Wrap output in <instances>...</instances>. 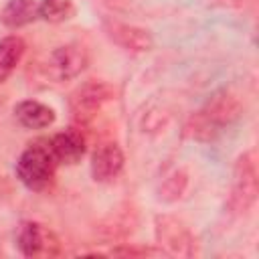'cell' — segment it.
<instances>
[{
	"label": "cell",
	"mask_w": 259,
	"mask_h": 259,
	"mask_svg": "<svg viewBox=\"0 0 259 259\" xmlns=\"http://www.w3.org/2000/svg\"><path fill=\"white\" fill-rule=\"evenodd\" d=\"M34 18H38V4L34 0H8L0 12L2 24L10 28L24 26Z\"/></svg>",
	"instance_id": "7c38bea8"
},
{
	"label": "cell",
	"mask_w": 259,
	"mask_h": 259,
	"mask_svg": "<svg viewBox=\"0 0 259 259\" xmlns=\"http://www.w3.org/2000/svg\"><path fill=\"white\" fill-rule=\"evenodd\" d=\"M257 156L255 152H247L243 154L237 164H235V172H233V190H231V206L237 212H247L255 200H257Z\"/></svg>",
	"instance_id": "3957f363"
},
{
	"label": "cell",
	"mask_w": 259,
	"mask_h": 259,
	"mask_svg": "<svg viewBox=\"0 0 259 259\" xmlns=\"http://www.w3.org/2000/svg\"><path fill=\"white\" fill-rule=\"evenodd\" d=\"M243 103L229 89L217 91L186 123V134L198 142H210L221 136L235 119H239Z\"/></svg>",
	"instance_id": "6da1fadb"
},
{
	"label": "cell",
	"mask_w": 259,
	"mask_h": 259,
	"mask_svg": "<svg viewBox=\"0 0 259 259\" xmlns=\"http://www.w3.org/2000/svg\"><path fill=\"white\" fill-rule=\"evenodd\" d=\"M87 65V53L81 45H63L57 47L45 65V73L55 81H69L73 77H77Z\"/></svg>",
	"instance_id": "8992f818"
},
{
	"label": "cell",
	"mask_w": 259,
	"mask_h": 259,
	"mask_svg": "<svg viewBox=\"0 0 259 259\" xmlns=\"http://www.w3.org/2000/svg\"><path fill=\"white\" fill-rule=\"evenodd\" d=\"M156 237L160 245H164L174 255H190L192 253V235L190 231L174 217H158L156 219Z\"/></svg>",
	"instance_id": "52a82bcc"
},
{
	"label": "cell",
	"mask_w": 259,
	"mask_h": 259,
	"mask_svg": "<svg viewBox=\"0 0 259 259\" xmlns=\"http://www.w3.org/2000/svg\"><path fill=\"white\" fill-rule=\"evenodd\" d=\"M75 12L71 0H40L38 4V16L47 22H63L71 18Z\"/></svg>",
	"instance_id": "5bb4252c"
},
{
	"label": "cell",
	"mask_w": 259,
	"mask_h": 259,
	"mask_svg": "<svg viewBox=\"0 0 259 259\" xmlns=\"http://www.w3.org/2000/svg\"><path fill=\"white\" fill-rule=\"evenodd\" d=\"M55 166H57V160H55L51 148L32 144L20 154V158L16 162V176L26 188L45 190L53 182Z\"/></svg>",
	"instance_id": "7a4b0ae2"
},
{
	"label": "cell",
	"mask_w": 259,
	"mask_h": 259,
	"mask_svg": "<svg viewBox=\"0 0 259 259\" xmlns=\"http://www.w3.org/2000/svg\"><path fill=\"white\" fill-rule=\"evenodd\" d=\"M24 51H26V45L16 34L0 40V81H4L14 71V67L20 63Z\"/></svg>",
	"instance_id": "4fadbf2b"
},
{
	"label": "cell",
	"mask_w": 259,
	"mask_h": 259,
	"mask_svg": "<svg viewBox=\"0 0 259 259\" xmlns=\"http://www.w3.org/2000/svg\"><path fill=\"white\" fill-rule=\"evenodd\" d=\"M111 97H113L111 85L103 81H87L71 93V101H69L71 113L79 123H87L101 111V107Z\"/></svg>",
	"instance_id": "277c9868"
},
{
	"label": "cell",
	"mask_w": 259,
	"mask_h": 259,
	"mask_svg": "<svg viewBox=\"0 0 259 259\" xmlns=\"http://www.w3.org/2000/svg\"><path fill=\"white\" fill-rule=\"evenodd\" d=\"M16 247L26 257H51L59 253L57 237L34 221H24L16 229Z\"/></svg>",
	"instance_id": "5b68a950"
},
{
	"label": "cell",
	"mask_w": 259,
	"mask_h": 259,
	"mask_svg": "<svg viewBox=\"0 0 259 259\" xmlns=\"http://www.w3.org/2000/svg\"><path fill=\"white\" fill-rule=\"evenodd\" d=\"M123 168V154L117 144L105 142L97 146L91 158V174L97 182H111Z\"/></svg>",
	"instance_id": "9c48e42d"
},
{
	"label": "cell",
	"mask_w": 259,
	"mask_h": 259,
	"mask_svg": "<svg viewBox=\"0 0 259 259\" xmlns=\"http://www.w3.org/2000/svg\"><path fill=\"white\" fill-rule=\"evenodd\" d=\"M14 117L26 130H42L55 121V111L40 101L26 99L14 107Z\"/></svg>",
	"instance_id": "8fae6325"
},
{
	"label": "cell",
	"mask_w": 259,
	"mask_h": 259,
	"mask_svg": "<svg viewBox=\"0 0 259 259\" xmlns=\"http://www.w3.org/2000/svg\"><path fill=\"white\" fill-rule=\"evenodd\" d=\"M103 28H105L107 36L113 42H117L119 47H123L125 51L144 53V51H150L154 45L150 32L140 28V26H134V24H125L119 20H105Z\"/></svg>",
	"instance_id": "ba28073f"
},
{
	"label": "cell",
	"mask_w": 259,
	"mask_h": 259,
	"mask_svg": "<svg viewBox=\"0 0 259 259\" xmlns=\"http://www.w3.org/2000/svg\"><path fill=\"white\" fill-rule=\"evenodd\" d=\"M49 148H51V152H53L57 162H61V164H75L85 154V138L81 136V132L71 127V130L59 132L57 136H53Z\"/></svg>",
	"instance_id": "30bf717a"
}]
</instances>
